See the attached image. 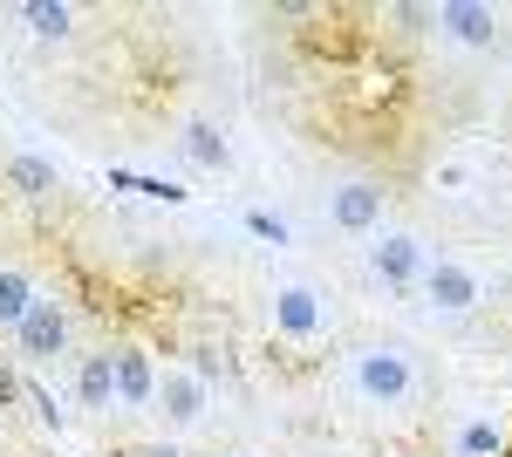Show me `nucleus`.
<instances>
[{
    "instance_id": "2eb2a0df",
    "label": "nucleus",
    "mask_w": 512,
    "mask_h": 457,
    "mask_svg": "<svg viewBox=\"0 0 512 457\" xmlns=\"http://www.w3.org/2000/svg\"><path fill=\"white\" fill-rule=\"evenodd\" d=\"M21 403H35V417L48 423V430H62V423H69V410H62V403H55V396H48L35 376H21Z\"/></svg>"
},
{
    "instance_id": "39448f33",
    "label": "nucleus",
    "mask_w": 512,
    "mask_h": 457,
    "mask_svg": "<svg viewBox=\"0 0 512 457\" xmlns=\"http://www.w3.org/2000/svg\"><path fill=\"white\" fill-rule=\"evenodd\" d=\"M383 198L390 191L376 178H349V185L328 191V219H335V232H376L383 226Z\"/></svg>"
},
{
    "instance_id": "6ab92c4d",
    "label": "nucleus",
    "mask_w": 512,
    "mask_h": 457,
    "mask_svg": "<svg viewBox=\"0 0 512 457\" xmlns=\"http://www.w3.org/2000/svg\"><path fill=\"white\" fill-rule=\"evenodd\" d=\"M383 21H396V35H424L431 28V7H383Z\"/></svg>"
},
{
    "instance_id": "0eeeda50",
    "label": "nucleus",
    "mask_w": 512,
    "mask_h": 457,
    "mask_svg": "<svg viewBox=\"0 0 512 457\" xmlns=\"http://www.w3.org/2000/svg\"><path fill=\"white\" fill-rule=\"evenodd\" d=\"M274 335L280 342H315L321 335V294L315 287H301V280H287V287H274Z\"/></svg>"
},
{
    "instance_id": "a211bd4d",
    "label": "nucleus",
    "mask_w": 512,
    "mask_h": 457,
    "mask_svg": "<svg viewBox=\"0 0 512 457\" xmlns=\"http://www.w3.org/2000/svg\"><path fill=\"white\" fill-rule=\"evenodd\" d=\"M246 232H253V239H267V246H287V239H294V232H287V219H274V212H260V205L246 212Z\"/></svg>"
},
{
    "instance_id": "ddd939ff",
    "label": "nucleus",
    "mask_w": 512,
    "mask_h": 457,
    "mask_svg": "<svg viewBox=\"0 0 512 457\" xmlns=\"http://www.w3.org/2000/svg\"><path fill=\"white\" fill-rule=\"evenodd\" d=\"M178 151L192 157V164H205V171H226L233 164V151H226V137H219V123H185V137H178Z\"/></svg>"
},
{
    "instance_id": "1a4fd4ad",
    "label": "nucleus",
    "mask_w": 512,
    "mask_h": 457,
    "mask_svg": "<svg viewBox=\"0 0 512 457\" xmlns=\"http://www.w3.org/2000/svg\"><path fill=\"white\" fill-rule=\"evenodd\" d=\"M110 362H117V403L123 410H144V403L158 396V362H151V348L123 342V348H110Z\"/></svg>"
},
{
    "instance_id": "dca6fc26",
    "label": "nucleus",
    "mask_w": 512,
    "mask_h": 457,
    "mask_svg": "<svg viewBox=\"0 0 512 457\" xmlns=\"http://www.w3.org/2000/svg\"><path fill=\"white\" fill-rule=\"evenodd\" d=\"M110 185H117V191H137V198H164V205H178V198H185L178 185H164V178H130V171H110Z\"/></svg>"
},
{
    "instance_id": "f03ea898",
    "label": "nucleus",
    "mask_w": 512,
    "mask_h": 457,
    "mask_svg": "<svg viewBox=\"0 0 512 457\" xmlns=\"http://www.w3.org/2000/svg\"><path fill=\"white\" fill-rule=\"evenodd\" d=\"M424 267H431V253H424L417 232H383V239L369 246V273H376L390 294H417V287H424Z\"/></svg>"
},
{
    "instance_id": "20e7f679",
    "label": "nucleus",
    "mask_w": 512,
    "mask_h": 457,
    "mask_svg": "<svg viewBox=\"0 0 512 457\" xmlns=\"http://www.w3.org/2000/svg\"><path fill=\"white\" fill-rule=\"evenodd\" d=\"M424 301L437 307V314H472L478 301H485V280H478L465 260H431L424 267V287H417Z\"/></svg>"
},
{
    "instance_id": "f257e3e1",
    "label": "nucleus",
    "mask_w": 512,
    "mask_h": 457,
    "mask_svg": "<svg viewBox=\"0 0 512 457\" xmlns=\"http://www.w3.org/2000/svg\"><path fill=\"white\" fill-rule=\"evenodd\" d=\"M349 389L369 410H410L424 396V369L403 342H362L349 355Z\"/></svg>"
},
{
    "instance_id": "423d86ee",
    "label": "nucleus",
    "mask_w": 512,
    "mask_h": 457,
    "mask_svg": "<svg viewBox=\"0 0 512 457\" xmlns=\"http://www.w3.org/2000/svg\"><path fill=\"white\" fill-rule=\"evenodd\" d=\"M431 28L465 48H492L499 41V7H478V0H437L431 7Z\"/></svg>"
},
{
    "instance_id": "aec40b11",
    "label": "nucleus",
    "mask_w": 512,
    "mask_h": 457,
    "mask_svg": "<svg viewBox=\"0 0 512 457\" xmlns=\"http://www.w3.org/2000/svg\"><path fill=\"white\" fill-rule=\"evenodd\" d=\"M137 457H178V451H171V444H151V451H137Z\"/></svg>"
},
{
    "instance_id": "9b49d317",
    "label": "nucleus",
    "mask_w": 512,
    "mask_h": 457,
    "mask_svg": "<svg viewBox=\"0 0 512 457\" xmlns=\"http://www.w3.org/2000/svg\"><path fill=\"white\" fill-rule=\"evenodd\" d=\"M0 185L28 205H48V198H62V171L41 164V157H0Z\"/></svg>"
},
{
    "instance_id": "9d476101",
    "label": "nucleus",
    "mask_w": 512,
    "mask_h": 457,
    "mask_svg": "<svg viewBox=\"0 0 512 457\" xmlns=\"http://www.w3.org/2000/svg\"><path fill=\"white\" fill-rule=\"evenodd\" d=\"M76 403L82 410H110V403H117V362H110V342L76 355Z\"/></svg>"
},
{
    "instance_id": "f3484780",
    "label": "nucleus",
    "mask_w": 512,
    "mask_h": 457,
    "mask_svg": "<svg viewBox=\"0 0 512 457\" xmlns=\"http://www.w3.org/2000/svg\"><path fill=\"white\" fill-rule=\"evenodd\" d=\"M465 457H506V430L472 423V430H465Z\"/></svg>"
},
{
    "instance_id": "6e6552de",
    "label": "nucleus",
    "mask_w": 512,
    "mask_h": 457,
    "mask_svg": "<svg viewBox=\"0 0 512 457\" xmlns=\"http://www.w3.org/2000/svg\"><path fill=\"white\" fill-rule=\"evenodd\" d=\"M151 403H164V423L192 430V423H205V410H212V389H205L192 369H164V376H158V396H151Z\"/></svg>"
},
{
    "instance_id": "4468645a",
    "label": "nucleus",
    "mask_w": 512,
    "mask_h": 457,
    "mask_svg": "<svg viewBox=\"0 0 512 457\" xmlns=\"http://www.w3.org/2000/svg\"><path fill=\"white\" fill-rule=\"evenodd\" d=\"M28 307H35V280L21 267H0V335H14L28 321Z\"/></svg>"
},
{
    "instance_id": "7ed1b4c3",
    "label": "nucleus",
    "mask_w": 512,
    "mask_h": 457,
    "mask_svg": "<svg viewBox=\"0 0 512 457\" xmlns=\"http://www.w3.org/2000/svg\"><path fill=\"white\" fill-rule=\"evenodd\" d=\"M14 355H21V362H55V355H69V307L55 301V294H35L28 321L14 328Z\"/></svg>"
},
{
    "instance_id": "f8f14e48",
    "label": "nucleus",
    "mask_w": 512,
    "mask_h": 457,
    "mask_svg": "<svg viewBox=\"0 0 512 457\" xmlns=\"http://www.w3.org/2000/svg\"><path fill=\"white\" fill-rule=\"evenodd\" d=\"M14 14L28 21V35H35V41H69V35H76V21H82L69 0H28V7H14Z\"/></svg>"
}]
</instances>
